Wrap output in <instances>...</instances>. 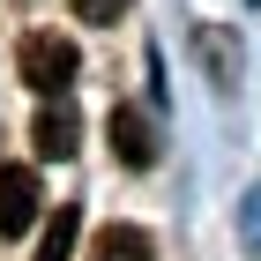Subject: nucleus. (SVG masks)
<instances>
[{"label":"nucleus","instance_id":"3","mask_svg":"<svg viewBox=\"0 0 261 261\" xmlns=\"http://www.w3.org/2000/svg\"><path fill=\"white\" fill-rule=\"evenodd\" d=\"M105 135H112V157H120L127 172H142V164H157V135H149V120H142V105H112V120H105Z\"/></svg>","mask_w":261,"mask_h":261},{"label":"nucleus","instance_id":"6","mask_svg":"<svg viewBox=\"0 0 261 261\" xmlns=\"http://www.w3.org/2000/svg\"><path fill=\"white\" fill-rule=\"evenodd\" d=\"M75 231H82L75 209H53L45 231H38V261H75Z\"/></svg>","mask_w":261,"mask_h":261},{"label":"nucleus","instance_id":"5","mask_svg":"<svg viewBox=\"0 0 261 261\" xmlns=\"http://www.w3.org/2000/svg\"><path fill=\"white\" fill-rule=\"evenodd\" d=\"M90 261H157V246H149L142 224H105L97 246H90Z\"/></svg>","mask_w":261,"mask_h":261},{"label":"nucleus","instance_id":"1","mask_svg":"<svg viewBox=\"0 0 261 261\" xmlns=\"http://www.w3.org/2000/svg\"><path fill=\"white\" fill-rule=\"evenodd\" d=\"M75 38H53V30H38V38H22L15 45V75L38 90V97H67L75 90Z\"/></svg>","mask_w":261,"mask_h":261},{"label":"nucleus","instance_id":"4","mask_svg":"<svg viewBox=\"0 0 261 261\" xmlns=\"http://www.w3.org/2000/svg\"><path fill=\"white\" fill-rule=\"evenodd\" d=\"M30 142H38L45 164L75 157V105H67V97H45V112H38V127H30Z\"/></svg>","mask_w":261,"mask_h":261},{"label":"nucleus","instance_id":"7","mask_svg":"<svg viewBox=\"0 0 261 261\" xmlns=\"http://www.w3.org/2000/svg\"><path fill=\"white\" fill-rule=\"evenodd\" d=\"M75 15H82V22H120L127 0H75Z\"/></svg>","mask_w":261,"mask_h":261},{"label":"nucleus","instance_id":"2","mask_svg":"<svg viewBox=\"0 0 261 261\" xmlns=\"http://www.w3.org/2000/svg\"><path fill=\"white\" fill-rule=\"evenodd\" d=\"M45 209V187L30 164H0V239H30V224Z\"/></svg>","mask_w":261,"mask_h":261}]
</instances>
